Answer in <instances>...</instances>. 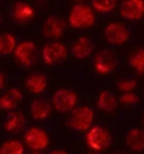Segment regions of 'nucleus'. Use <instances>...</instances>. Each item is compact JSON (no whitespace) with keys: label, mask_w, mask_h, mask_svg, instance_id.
I'll return each mask as SVG.
<instances>
[{"label":"nucleus","mask_w":144,"mask_h":154,"mask_svg":"<svg viewBox=\"0 0 144 154\" xmlns=\"http://www.w3.org/2000/svg\"><path fill=\"white\" fill-rule=\"evenodd\" d=\"M92 64L96 73L100 75H107L116 69L118 60L115 54L110 50L102 49L95 53Z\"/></svg>","instance_id":"nucleus-8"},{"label":"nucleus","mask_w":144,"mask_h":154,"mask_svg":"<svg viewBox=\"0 0 144 154\" xmlns=\"http://www.w3.org/2000/svg\"><path fill=\"white\" fill-rule=\"evenodd\" d=\"M38 48L34 42L22 41L18 43L13 56L16 63L25 69H30L37 63Z\"/></svg>","instance_id":"nucleus-5"},{"label":"nucleus","mask_w":144,"mask_h":154,"mask_svg":"<svg viewBox=\"0 0 144 154\" xmlns=\"http://www.w3.org/2000/svg\"><path fill=\"white\" fill-rule=\"evenodd\" d=\"M119 13L127 20H140L144 17V0H122Z\"/></svg>","instance_id":"nucleus-11"},{"label":"nucleus","mask_w":144,"mask_h":154,"mask_svg":"<svg viewBox=\"0 0 144 154\" xmlns=\"http://www.w3.org/2000/svg\"><path fill=\"white\" fill-rule=\"evenodd\" d=\"M22 141L26 147L32 152H41L49 146L50 136L45 129L38 126H32L25 130Z\"/></svg>","instance_id":"nucleus-7"},{"label":"nucleus","mask_w":144,"mask_h":154,"mask_svg":"<svg viewBox=\"0 0 144 154\" xmlns=\"http://www.w3.org/2000/svg\"><path fill=\"white\" fill-rule=\"evenodd\" d=\"M104 35L106 42L112 46H121L130 38V31L127 26L122 22L113 21L105 26Z\"/></svg>","instance_id":"nucleus-9"},{"label":"nucleus","mask_w":144,"mask_h":154,"mask_svg":"<svg viewBox=\"0 0 144 154\" xmlns=\"http://www.w3.org/2000/svg\"><path fill=\"white\" fill-rule=\"evenodd\" d=\"M87 154H99V153H96V152L92 151V152H90V153H88Z\"/></svg>","instance_id":"nucleus-31"},{"label":"nucleus","mask_w":144,"mask_h":154,"mask_svg":"<svg viewBox=\"0 0 144 154\" xmlns=\"http://www.w3.org/2000/svg\"><path fill=\"white\" fill-rule=\"evenodd\" d=\"M142 124H143V127H144V114H143V117H142Z\"/></svg>","instance_id":"nucleus-32"},{"label":"nucleus","mask_w":144,"mask_h":154,"mask_svg":"<svg viewBox=\"0 0 144 154\" xmlns=\"http://www.w3.org/2000/svg\"><path fill=\"white\" fill-rule=\"evenodd\" d=\"M118 99L110 90H103L99 93L96 100V107L98 110L106 113H112L117 109Z\"/></svg>","instance_id":"nucleus-19"},{"label":"nucleus","mask_w":144,"mask_h":154,"mask_svg":"<svg viewBox=\"0 0 144 154\" xmlns=\"http://www.w3.org/2000/svg\"><path fill=\"white\" fill-rule=\"evenodd\" d=\"M25 87L30 93L40 95L46 90L48 78L41 72H32L29 74L24 81Z\"/></svg>","instance_id":"nucleus-17"},{"label":"nucleus","mask_w":144,"mask_h":154,"mask_svg":"<svg viewBox=\"0 0 144 154\" xmlns=\"http://www.w3.org/2000/svg\"><path fill=\"white\" fill-rule=\"evenodd\" d=\"M94 111L88 105H80L69 114L66 126L76 132H86L94 125Z\"/></svg>","instance_id":"nucleus-2"},{"label":"nucleus","mask_w":144,"mask_h":154,"mask_svg":"<svg viewBox=\"0 0 144 154\" xmlns=\"http://www.w3.org/2000/svg\"><path fill=\"white\" fill-rule=\"evenodd\" d=\"M68 57L67 46L59 41H50L41 49L44 63L50 66H56L65 61Z\"/></svg>","instance_id":"nucleus-6"},{"label":"nucleus","mask_w":144,"mask_h":154,"mask_svg":"<svg viewBox=\"0 0 144 154\" xmlns=\"http://www.w3.org/2000/svg\"><path fill=\"white\" fill-rule=\"evenodd\" d=\"M95 11L92 7L82 2L72 6L68 17V23L74 29H86L95 24Z\"/></svg>","instance_id":"nucleus-1"},{"label":"nucleus","mask_w":144,"mask_h":154,"mask_svg":"<svg viewBox=\"0 0 144 154\" xmlns=\"http://www.w3.org/2000/svg\"><path fill=\"white\" fill-rule=\"evenodd\" d=\"M137 87V81L134 78H122L117 81L116 87L122 93L134 92Z\"/></svg>","instance_id":"nucleus-24"},{"label":"nucleus","mask_w":144,"mask_h":154,"mask_svg":"<svg viewBox=\"0 0 144 154\" xmlns=\"http://www.w3.org/2000/svg\"><path fill=\"white\" fill-rule=\"evenodd\" d=\"M10 17L14 22L17 24H27L35 17V10L27 2L18 1L13 5L10 11Z\"/></svg>","instance_id":"nucleus-13"},{"label":"nucleus","mask_w":144,"mask_h":154,"mask_svg":"<svg viewBox=\"0 0 144 154\" xmlns=\"http://www.w3.org/2000/svg\"><path fill=\"white\" fill-rule=\"evenodd\" d=\"M128 65L136 75L144 76V48H137L130 53Z\"/></svg>","instance_id":"nucleus-20"},{"label":"nucleus","mask_w":144,"mask_h":154,"mask_svg":"<svg viewBox=\"0 0 144 154\" xmlns=\"http://www.w3.org/2000/svg\"><path fill=\"white\" fill-rule=\"evenodd\" d=\"M23 100L22 92L17 87L5 90L0 98V108L6 112L16 110Z\"/></svg>","instance_id":"nucleus-14"},{"label":"nucleus","mask_w":144,"mask_h":154,"mask_svg":"<svg viewBox=\"0 0 144 154\" xmlns=\"http://www.w3.org/2000/svg\"><path fill=\"white\" fill-rule=\"evenodd\" d=\"M8 79L7 76L4 72H1L0 73V89L1 90H4L5 88L6 85H7Z\"/></svg>","instance_id":"nucleus-26"},{"label":"nucleus","mask_w":144,"mask_h":154,"mask_svg":"<svg viewBox=\"0 0 144 154\" xmlns=\"http://www.w3.org/2000/svg\"><path fill=\"white\" fill-rule=\"evenodd\" d=\"M47 154H69L66 150H60V149H56V150H51Z\"/></svg>","instance_id":"nucleus-27"},{"label":"nucleus","mask_w":144,"mask_h":154,"mask_svg":"<svg viewBox=\"0 0 144 154\" xmlns=\"http://www.w3.org/2000/svg\"><path fill=\"white\" fill-rule=\"evenodd\" d=\"M94 45L87 36L77 38L70 46V53L76 60H82L88 58L94 52Z\"/></svg>","instance_id":"nucleus-15"},{"label":"nucleus","mask_w":144,"mask_h":154,"mask_svg":"<svg viewBox=\"0 0 144 154\" xmlns=\"http://www.w3.org/2000/svg\"><path fill=\"white\" fill-rule=\"evenodd\" d=\"M140 97L134 92L122 93L118 98V102L124 106H133L139 103Z\"/></svg>","instance_id":"nucleus-25"},{"label":"nucleus","mask_w":144,"mask_h":154,"mask_svg":"<svg viewBox=\"0 0 144 154\" xmlns=\"http://www.w3.org/2000/svg\"><path fill=\"white\" fill-rule=\"evenodd\" d=\"M77 94L74 90L68 88H60L56 90L51 97L52 108L61 114H70L78 106Z\"/></svg>","instance_id":"nucleus-4"},{"label":"nucleus","mask_w":144,"mask_h":154,"mask_svg":"<svg viewBox=\"0 0 144 154\" xmlns=\"http://www.w3.org/2000/svg\"><path fill=\"white\" fill-rule=\"evenodd\" d=\"M118 0H92V7L94 11L100 14H106L116 8Z\"/></svg>","instance_id":"nucleus-23"},{"label":"nucleus","mask_w":144,"mask_h":154,"mask_svg":"<svg viewBox=\"0 0 144 154\" xmlns=\"http://www.w3.org/2000/svg\"><path fill=\"white\" fill-rule=\"evenodd\" d=\"M73 1H75V2H82V1H83V0H73Z\"/></svg>","instance_id":"nucleus-33"},{"label":"nucleus","mask_w":144,"mask_h":154,"mask_svg":"<svg viewBox=\"0 0 144 154\" xmlns=\"http://www.w3.org/2000/svg\"><path fill=\"white\" fill-rule=\"evenodd\" d=\"M25 149L23 141L15 138L8 139L2 144L0 154H24Z\"/></svg>","instance_id":"nucleus-22"},{"label":"nucleus","mask_w":144,"mask_h":154,"mask_svg":"<svg viewBox=\"0 0 144 154\" xmlns=\"http://www.w3.org/2000/svg\"><path fill=\"white\" fill-rule=\"evenodd\" d=\"M18 43L14 35L10 32H3L0 35V54L9 56L14 54Z\"/></svg>","instance_id":"nucleus-21"},{"label":"nucleus","mask_w":144,"mask_h":154,"mask_svg":"<svg viewBox=\"0 0 144 154\" xmlns=\"http://www.w3.org/2000/svg\"><path fill=\"white\" fill-rule=\"evenodd\" d=\"M125 144L131 151L140 153L144 151V129L133 128L126 134Z\"/></svg>","instance_id":"nucleus-18"},{"label":"nucleus","mask_w":144,"mask_h":154,"mask_svg":"<svg viewBox=\"0 0 144 154\" xmlns=\"http://www.w3.org/2000/svg\"><path fill=\"white\" fill-rule=\"evenodd\" d=\"M53 110L50 101L44 98H37L30 104L29 113L32 118L37 121H42L47 119Z\"/></svg>","instance_id":"nucleus-16"},{"label":"nucleus","mask_w":144,"mask_h":154,"mask_svg":"<svg viewBox=\"0 0 144 154\" xmlns=\"http://www.w3.org/2000/svg\"><path fill=\"white\" fill-rule=\"evenodd\" d=\"M26 126V118L22 111H15L8 112L3 122V128L8 133L16 135L23 132Z\"/></svg>","instance_id":"nucleus-12"},{"label":"nucleus","mask_w":144,"mask_h":154,"mask_svg":"<svg viewBox=\"0 0 144 154\" xmlns=\"http://www.w3.org/2000/svg\"><path fill=\"white\" fill-rule=\"evenodd\" d=\"M31 154H42L41 152H32Z\"/></svg>","instance_id":"nucleus-30"},{"label":"nucleus","mask_w":144,"mask_h":154,"mask_svg":"<svg viewBox=\"0 0 144 154\" xmlns=\"http://www.w3.org/2000/svg\"><path fill=\"white\" fill-rule=\"evenodd\" d=\"M112 154H128V153H127L126 152H124V151H116L114 152V153H112Z\"/></svg>","instance_id":"nucleus-29"},{"label":"nucleus","mask_w":144,"mask_h":154,"mask_svg":"<svg viewBox=\"0 0 144 154\" xmlns=\"http://www.w3.org/2000/svg\"><path fill=\"white\" fill-rule=\"evenodd\" d=\"M67 23L62 17L50 15L44 22L42 34L45 38L50 41H58L64 34Z\"/></svg>","instance_id":"nucleus-10"},{"label":"nucleus","mask_w":144,"mask_h":154,"mask_svg":"<svg viewBox=\"0 0 144 154\" xmlns=\"http://www.w3.org/2000/svg\"><path fill=\"white\" fill-rule=\"evenodd\" d=\"M36 3H37L38 6L40 8L44 7L45 5H46V0H35Z\"/></svg>","instance_id":"nucleus-28"},{"label":"nucleus","mask_w":144,"mask_h":154,"mask_svg":"<svg viewBox=\"0 0 144 154\" xmlns=\"http://www.w3.org/2000/svg\"><path fill=\"white\" fill-rule=\"evenodd\" d=\"M85 142L92 151L100 153L111 147L112 137L110 132L104 126L94 125L85 133Z\"/></svg>","instance_id":"nucleus-3"}]
</instances>
